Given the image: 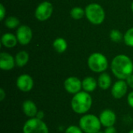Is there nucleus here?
<instances>
[{
  "label": "nucleus",
  "mask_w": 133,
  "mask_h": 133,
  "mask_svg": "<svg viewBox=\"0 0 133 133\" xmlns=\"http://www.w3.org/2000/svg\"><path fill=\"white\" fill-rule=\"evenodd\" d=\"M16 85L20 91L27 93L34 87V79L28 74H22L17 77Z\"/></svg>",
  "instance_id": "9d476101"
},
{
  "label": "nucleus",
  "mask_w": 133,
  "mask_h": 133,
  "mask_svg": "<svg viewBox=\"0 0 133 133\" xmlns=\"http://www.w3.org/2000/svg\"><path fill=\"white\" fill-rule=\"evenodd\" d=\"M97 133H104V132H101V131H100V132H98Z\"/></svg>",
  "instance_id": "473e14b6"
},
{
  "label": "nucleus",
  "mask_w": 133,
  "mask_h": 133,
  "mask_svg": "<svg viewBox=\"0 0 133 133\" xmlns=\"http://www.w3.org/2000/svg\"><path fill=\"white\" fill-rule=\"evenodd\" d=\"M85 16L94 25H100L105 19L104 8L98 3H90L85 8Z\"/></svg>",
  "instance_id": "7ed1b4c3"
},
{
  "label": "nucleus",
  "mask_w": 133,
  "mask_h": 133,
  "mask_svg": "<svg viewBox=\"0 0 133 133\" xmlns=\"http://www.w3.org/2000/svg\"><path fill=\"white\" fill-rule=\"evenodd\" d=\"M129 133H133V129H131V130L129 132Z\"/></svg>",
  "instance_id": "2f4dec72"
},
{
  "label": "nucleus",
  "mask_w": 133,
  "mask_h": 133,
  "mask_svg": "<svg viewBox=\"0 0 133 133\" xmlns=\"http://www.w3.org/2000/svg\"><path fill=\"white\" fill-rule=\"evenodd\" d=\"M97 84H98V87L103 90H106L109 89L111 86V76L105 72H101L97 79Z\"/></svg>",
  "instance_id": "f3484780"
},
{
  "label": "nucleus",
  "mask_w": 133,
  "mask_h": 133,
  "mask_svg": "<svg viewBox=\"0 0 133 133\" xmlns=\"http://www.w3.org/2000/svg\"><path fill=\"white\" fill-rule=\"evenodd\" d=\"M6 97V94H5V91L4 90L3 88H1L0 89V101H2Z\"/></svg>",
  "instance_id": "c85d7f7f"
},
{
  "label": "nucleus",
  "mask_w": 133,
  "mask_h": 133,
  "mask_svg": "<svg viewBox=\"0 0 133 133\" xmlns=\"http://www.w3.org/2000/svg\"><path fill=\"white\" fill-rule=\"evenodd\" d=\"M111 69L116 78L125 80L133 73L132 61L125 55H118L111 61Z\"/></svg>",
  "instance_id": "f257e3e1"
},
{
  "label": "nucleus",
  "mask_w": 133,
  "mask_h": 133,
  "mask_svg": "<svg viewBox=\"0 0 133 133\" xmlns=\"http://www.w3.org/2000/svg\"><path fill=\"white\" fill-rule=\"evenodd\" d=\"M53 48L58 53H63L67 50L68 44L63 37H58L53 41Z\"/></svg>",
  "instance_id": "6ab92c4d"
},
{
  "label": "nucleus",
  "mask_w": 133,
  "mask_h": 133,
  "mask_svg": "<svg viewBox=\"0 0 133 133\" xmlns=\"http://www.w3.org/2000/svg\"><path fill=\"white\" fill-rule=\"evenodd\" d=\"M16 65L18 67L25 66L29 61V54L25 51H20L15 56Z\"/></svg>",
  "instance_id": "a211bd4d"
},
{
  "label": "nucleus",
  "mask_w": 133,
  "mask_h": 133,
  "mask_svg": "<svg viewBox=\"0 0 133 133\" xmlns=\"http://www.w3.org/2000/svg\"><path fill=\"white\" fill-rule=\"evenodd\" d=\"M65 133H84L79 126L76 125H70L66 128Z\"/></svg>",
  "instance_id": "b1692460"
},
{
  "label": "nucleus",
  "mask_w": 133,
  "mask_h": 133,
  "mask_svg": "<svg viewBox=\"0 0 133 133\" xmlns=\"http://www.w3.org/2000/svg\"><path fill=\"white\" fill-rule=\"evenodd\" d=\"M36 118H37L38 119H41V120H43V118H44V113L43 111H37V114L36 115Z\"/></svg>",
  "instance_id": "c756f323"
},
{
  "label": "nucleus",
  "mask_w": 133,
  "mask_h": 133,
  "mask_svg": "<svg viewBox=\"0 0 133 133\" xmlns=\"http://www.w3.org/2000/svg\"><path fill=\"white\" fill-rule=\"evenodd\" d=\"M98 86L97 84V80H96L94 77L92 76H87L82 80V87L83 90L87 93H91L94 92L97 87Z\"/></svg>",
  "instance_id": "dca6fc26"
},
{
  "label": "nucleus",
  "mask_w": 133,
  "mask_h": 133,
  "mask_svg": "<svg viewBox=\"0 0 133 133\" xmlns=\"http://www.w3.org/2000/svg\"><path fill=\"white\" fill-rule=\"evenodd\" d=\"M99 118L101 125L105 128L114 126L117 119L115 113L111 109H105L102 111L99 115Z\"/></svg>",
  "instance_id": "f8f14e48"
},
{
  "label": "nucleus",
  "mask_w": 133,
  "mask_h": 133,
  "mask_svg": "<svg viewBox=\"0 0 133 133\" xmlns=\"http://www.w3.org/2000/svg\"><path fill=\"white\" fill-rule=\"evenodd\" d=\"M129 87H130L131 89H133V73L131 74L129 76L127 77V79H125Z\"/></svg>",
  "instance_id": "bb28decb"
},
{
  "label": "nucleus",
  "mask_w": 133,
  "mask_h": 133,
  "mask_svg": "<svg viewBox=\"0 0 133 133\" xmlns=\"http://www.w3.org/2000/svg\"><path fill=\"white\" fill-rule=\"evenodd\" d=\"M93 99L90 93L84 90L73 95L71 101V108L72 111L79 115H85L92 107Z\"/></svg>",
  "instance_id": "f03ea898"
},
{
  "label": "nucleus",
  "mask_w": 133,
  "mask_h": 133,
  "mask_svg": "<svg viewBox=\"0 0 133 133\" xmlns=\"http://www.w3.org/2000/svg\"><path fill=\"white\" fill-rule=\"evenodd\" d=\"M16 65L15 58L7 52L0 53V69L4 71L12 70Z\"/></svg>",
  "instance_id": "ddd939ff"
},
{
  "label": "nucleus",
  "mask_w": 133,
  "mask_h": 133,
  "mask_svg": "<svg viewBox=\"0 0 133 133\" xmlns=\"http://www.w3.org/2000/svg\"><path fill=\"white\" fill-rule=\"evenodd\" d=\"M16 36L17 37L19 44L21 45H27L32 40L33 37V32L31 28L27 25H19L17 27Z\"/></svg>",
  "instance_id": "6e6552de"
},
{
  "label": "nucleus",
  "mask_w": 133,
  "mask_h": 133,
  "mask_svg": "<svg viewBox=\"0 0 133 133\" xmlns=\"http://www.w3.org/2000/svg\"><path fill=\"white\" fill-rule=\"evenodd\" d=\"M64 88L66 92L74 95L83 89L82 81L76 76H69L64 81Z\"/></svg>",
  "instance_id": "1a4fd4ad"
},
{
  "label": "nucleus",
  "mask_w": 133,
  "mask_h": 133,
  "mask_svg": "<svg viewBox=\"0 0 133 133\" xmlns=\"http://www.w3.org/2000/svg\"><path fill=\"white\" fill-rule=\"evenodd\" d=\"M129 86L125 79H118L111 87V95L115 99H122L127 94Z\"/></svg>",
  "instance_id": "9b49d317"
},
{
  "label": "nucleus",
  "mask_w": 133,
  "mask_h": 133,
  "mask_svg": "<svg viewBox=\"0 0 133 133\" xmlns=\"http://www.w3.org/2000/svg\"><path fill=\"white\" fill-rule=\"evenodd\" d=\"M124 41L127 46L133 48V27L129 28L125 32L124 35Z\"/></svg>",
  "instance_id": "5701e85b"
},
{
  "label": "nucleus",
  "mask_w": 133,
  "mask_h": 133,
  "mask_svg": "<svg viewBox=\"0 0 133 133\" xmlns=\"http://www.w3.org/2000/svg\"><path fill=\"white\" fill-rule=\"evenodd\" d=\"M6 14V9L5 8V6L3 5V4H0V19L3 20L5 19Z\"/></svg>",
  "instance_id": "393cba45"
},
{
  "label": "nucleus",
  "mask_w": 133,
  "mask_h": 133,
  "mask_svg": "<svg viewBox=\"0 0 133 133\" xmlns=\"http://www.w3.org/2000/svg\"><path fill=\"white\" fill-rule=\"evenodd\" d=\"M23 133H49L46 123L37 118H30L23 126Z\"/></svg>",
  "instance_id": "423d86ee"
},
{
  "label": "nucleus",
  "mask_w": 133,
  "mask_h": 133,
  "mask_svg": "<svg viewBox=\"0 0 133 133\" xmlns=\"http://www.w3.org/2000/svg\"><path fill=\"white\" fill-rule=\"evenodd\" d=\"M53 13V5L48 1L41 2L36 8L34 12L35 18L39 21L48 20Z\"/></svg>",
  "instance_id": "0eeeda50"
},
{
  "label": "nucleus",
  "mask_w": 133,
  "mask_h": 133,
  "mask_svg": "<svg viewBox=\"0 0 133 133\" xmlns=\"http://www.w3.org/2000/svg\"><path fill=\"white\" fill-rule=\"evenodd\" d=\"M89 69L96 73H101L106 71L108 67V61L106 56L100 52L92 53L87 59Z\"/></svg>",
  "instance_id": "39448f33"
},
{
  "label": "nucleus",
  "mask_w": 133,
  "mask_h": 133,
  "mask_svg": "<svg viewBox=\"0 0 133 133\" xmlns=\"http://www.w3.org/2000/svg\"><path fill=\"white\" fill-rule=\"evenodd\" d=\"M70 16L73 19L76 20L81 19L85 16V9L79 6L73 7L70 11Z\"/></svg>",
  "instance_id": "aec40b11"
},
{
  "label": "nucleus",
  "mask_w": 133,
  "mask_h": 133,
  "mask_svg": "<svg viewBox=\"0 0 133 133\" xmlns=\"http://www.w3.org/2000/svg\"><path fill=\"white\" fill-rule=\"evenodd\" d=\"M104 133H117V129L114 127V126H110V127H107L105 129V130L104 131Z\"/></svg>",
  "instance_id": "cd10ccee"
},
{
  "label": "nucleus",
  "mask_w": 133,
  "mask_h": 133,
  "mask_svg": "<svg viewBox=\"0 0 133 133\" xmlns=\"http://www.w3.org/2000/svg\"><path fill=\"white\" fill-rule=\"evenodd\" d=\"M110 39L111 41L115 42V43H119L121 42L122 40H124V36L123 34L121 33L120 30H117V29H114L111 30L109 34Z\"/></svg>",
  "instance_id": "4be33fe9"
},
{
  "label": "nucleus",
  "mask_w": 133,
  "mask_h": 133,
  "mask_svg": "<svg viewBox=\"0 0 133 133\" xmlns=\"http://www.w3.org/2000/svg\"><path fill=\"white\" fill-rule=\"evenodd\" d=\"M127 102H128V104L133 108V91H131L128 97H127Z\"/></svg>",
  "instance_id": "a878e982"
},
{
  "label": "nucleus",
  "mask_w": 133,
  "mask_h": 133,
  "mask_svg": "<svg viewBox=\"0 0 133 133\" xmlns=\"http://www.w3.org/2000/svg\"><path fill=\"white\" fill-rule=\"evenodd\" d=\"M22 110L25 115L29 118H34L37 114V107L36 104L32 101L31 100H26L23 102L22 104Z\"/></svg>",
  "instance_id": "4468645a"
},
{
  "label": "nucleus",
  "mask_w": 133,
  "mask_h": 133,
  "mask_svg": "<svg viewBox=\"0 0 133 133\" xmlns=\"http://www.w3.org/2000/svg\"><path fill=\"white\" fill-rule=\"evenodd\" d=\"M18 40L16 35L11 33H5L1 37V44L3 47L7 48H14L17 44Z\"/></svg>",
  "instance_id": "2eb2a0df"
},
{
  "label": "nucleus",
  "mask_w": 133,
  "mask_h": 133,
  "mask_svg": "<svg viewBox=\"0 0 133 133\" xmlns=\"http://www.w3.org/2000/svg\"><path fill=\"white\" fill-rule=\"evenodd\" d=\"M5 26L9 29H15L19 27V20L16 16H9L4 21Z\"/></svg>",
  "instance_id": "412c9836"
},
{
  "label": "nucleus",
  "mask_w": 133,
  "mask_h": 133,
  "mask_svg": "<svg viewBox=\"0 0 133 133\" xmlns=\"http://www.w3.org/2000/svg\"><path fill=\"white\" fill-rule=\"evenodd\" d=\"M131 9H132V11L133 12V2H132V4H131Z\"/></svg>",
  "instance_id": "7c9ffc66"
},
{
  "label": "nucleus",
  "mask_w": 133,
  "mask_h": 133,
  "mask_svg": "<svg viewBox=\"0 0 133 133\" xmlns=\"http://www.w3.org/2000/svg\"><path fill=\"white\" fill-rule=\"evenodd\" d=\"M79 126L84 133H97L101 131L102 125L99 117L92 114H85L80 118Z\"/></svg>",
  "instance_id": "20e7f679"
}]
</instances>
